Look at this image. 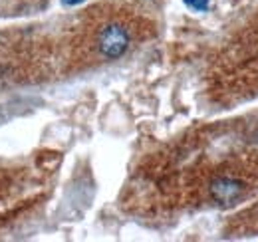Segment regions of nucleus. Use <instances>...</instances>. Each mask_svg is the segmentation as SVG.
I'll return each instance as SVG.
<instances>
[{
    "label": "nucleus",
    "mask_w": 258,
    "mask_h": 242,
    "mask_svg": "<svg viewBox=\"0 0 258 242\" xmlns=\"http://www.w3.org/2000/svg\"><path fill=\"white\" fill-rule=\"evenodd\" d=\"M129 40L131 38H129L127 28H123L121 24H109L99 34L97 48H99L101 56H105L109 60H115V58H121L127 52Z\"/></svg>",
    "instance_id": "f257e3e1"
},
{
    "label": "nucleus",
    "mask_w": 258,
    "mask_h": 242,
    "mask_svg": "<svg viewBox=\"0 0 258 242\" xmlns=\"http://www.w3.org/2000/svg\"><path fill=\"white\" fill-rule=\"evenodd\" d=\"M242 191H244L242 183L230 179V177H221L211 185V197L223 205H230V203L238 201L242 197Z\"/></svg>",
    "instance_id": "f03ea898"
},
{
    "label": "nucleus",
    "mask_w": 258,
    "mask_h": 242,
    "mask_svg": "<svg viewBox=\"0 0 258 242\" xmlns=\"http://www.w3.org/2000/svg\"><path fill=\"white\" fill-rule=\"evenodd\" d=\"M183 2H185V6H189L195 12H205L209 8V2L211 0H183Z\"/></svg>",
    "instance_id": "7ed1b4c3"
},
{
    "label": "nucleus",
    "mask_w": 258,
    "mask_h": 242,
    "mask_svg": "<svg viewBox=\"0 0 258 242\" xmlns=\"http://www.w3.org/2000/svg\"><path fill=\"white\" fill-rule=\"evenodd\" d=\"M82 0H64V4H80Z\"/></svg>",
    "instance_id": "20e7f679"
}]
</instances>
